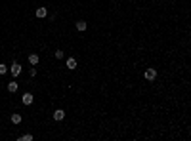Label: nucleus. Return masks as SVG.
Masks as SVG:
<instances>
[{
    "label": "nucleus",
    "instance_id": "nucleus-4",
    "mask_svg": "<svg viewBox=\"0 0 191 141\" xmlns=\"http://www.w3.org/2000/svg\"><path fill=\"white\" fill-rule=\"evenodd\" d=\"M32 99H34V97H32V94H29V92H27V94H23V97H21L23 105H31V103H32Z\"/></svg>",
    "mask_w": 191,
    "mask_h": 141
},
{
    "label": "nucleus",
    "instance_id": "nucleus-8",
    "mask_svg": "<svg viewBox=\"0 0 191 141\" xmlns=\"http://www.w3.org/2000/svg\"><path fill=\"white\" fill-rule=\"evenodd\" d=\"M21 122V115L19 113H12V124H19Z\"/></svg>",
    "mask_w": 191,
    "mask_h": 141
},
{
    "label": "nucleus",
    "instance_id": "nucleus-10",
    "mask_svg": "<svg viewBox=\"0 0 191 141\" xmlns=\"http://www.w3.org/2000/svg\"><path fill=\"white\" fill-rule=\"evenodd\" d=\"M29 63H31V65H36L38 63V55H36V53H31V55H29Z\"/></svg>",
    "mask_w": 191,
    "mask_h": 141
},
{
    "label": "nucleus",
    "instance_id": "nucleus-12",
    "mask_svg": "<svg viewBox=\"0 0 191 141\" xmlns=\"http://www.w3.org/2000/svg\"><path fill=\"white\" fill-rule=\"evenodd\" d=\"M19 139H21V141H32V135H31V134H27V135H21Z\"/></svg>",
    "mask_w": 191,
    "mask_h": 141
},
{
    "label": "nucleus",
    "instance_id": "nucleus-13",
    "mask_svg": "<svg viewBox=\"0 0 191 141\" xmlns=\"http://www.w3.org/2000/svg\"><path fill=\"white\" fill-rule=\"evenodd\" d=\"M61 57H63V51L57 50V51H56V59H61Z\"/></svg>",
    "mask_w": 191,
    "mask_h": 141
},
{
    "label": "nucleus",
    "instance_id": "nucleus-9",
    "mask_svg": "<svg viewBox=\"0 0 191 141\" xmlns=\"http://www.w3.org/2000/svg\"><path fill=\"white\" fill-rule=\"evenodd\" d=\"M8 92H10V94L17 92V82H8Z\"/></svg>",
    "mask_w": 191,
    "mask_h": 141
},
{
    "label": "nucleus",
    "instance_id": "nucleus-1",
    "mask_svg": "<svg viewBox=\"0 0 191 141\" xmlns=\"http://www.w3.org/2000/svg\"><path fill=\"white\" fill-rule=\"evenodd\" d=\"M143 76H145V80H149V82H153L155 78H157V70L153 69V67H149V69L143 72Z\"/></svg>",
    "mask_w": 191,
    "mask_h": 141
},
{
    "label": "nucleus",
    "instance_id": "nucleus-2",
    "mask_svg": "<svg viewBox=\"0 0 191 141\" xmlns=\"http://www.w3.org/2000/svg\"><path fill=\"white\" fill-rule=\"evenodd\" d=\"M19 72H21V65L17 61H13L12 63V76H19Z\"/></svg>",
    "mask_w": 191,
    "mask_h": 141
},
{
    "label": "nucleus",
    "instance_id": "nucleus-11",
    "mask_svg": "<svg viewBox=\"0 0 191 141\" xmlns=\"http://www.w3.org/2000/svg\"><path fill=\"white\" fill-rule=\"evenodd\" d=\"M6 72H8V65L0 63V74H6Z\"/></svg>",
    "mask_w": 191,
    "mask_h": 141
},
{
    "label": "nucleus",
    "instance_id": "nucleus-3",
    "mask_svg": "<svg viewBox=\"0 0 191 141\" xmlns=\"http://www.w3.org/2000/svg\"><path fill=\"white\" fill-rule=\"evenodd\" d=\"M46 15H48V10H46L44 6H40V8H36V17H38V19H44Z\"/></svg>",
    "mask_w": 191,
    "mask_h": 141
},
{
    "label": "nucleus",
    "instance_id": "nucleus-7",
    "mask_svg": "<svg viewBox=\"0 0 191 141\" xmlns=\"http://www.w3.org/2000/svg\"><path fill=\"white\" fill-rule=\"evenodd\" d=\"M76 29H78V31H86V29H88V23H86V21H76Z\"/></svg>",
    "mask_w": 191,
    "mask_h": 141
},
{
    "label": "nucleus",
    "instance_id": "nucleus-6",
    "mask_svg": "<svg viewBox=\"0 0 191 141\" xmlns=\"http://www.w3.org/2000/svg\"><path fill=\"white\" fill-rule=\"evenodd\" d=\"M63 116H65V111L57 109L56 113H54V120H63Z\"/></svg>",
    "mask_w": 191,
    "mask_h": 141
},
{
    "label": "nucleus",
    "instance_id": "nucleus-5",
    "mask_svg": "<svg viewBox=\"0 0 191 141\" xmlns=\"http://www.w3.org/2000/svg\"><path fill=\"white\" fill-rule=\"evenodd\" d=\"M67 69H71V70L76 69V59L75 57H69V59H67Z\"/></svg>",
    "mask_w": 191,
    "mask_h": 141
}]
</instances>
